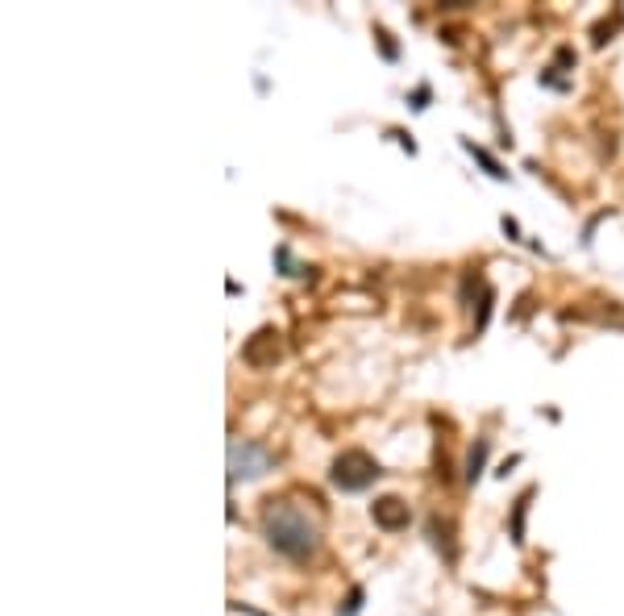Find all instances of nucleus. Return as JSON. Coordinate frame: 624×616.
<instances>
[{
	"mask_svg": "<svg viewBox=\"0 0 624 616\" xmlns=\"http://www.w3.org/2000/svg\"><path fill=\"white\" fill-rule=\"evenodd\" d=\"M283 358V333L275 329V325H263V329H254L246 342H241V363L254 370H271L275 363Z\"/></svg>",
	"mask_w": 624,
	"mask_h": 616,
	"instance_id": "20e7f679",
	"label": "nucleus"
},
{
	"mask_svg": "<svg viewBox=\"0 0 624 616\" xmlns=\"http://www.w3.org/2000/svg\"><path fill=\"white\" fill-rule=\"evenodd\" d=\"M525 513H528V492L512 504V542L525 545Z\"/></svg>",
	"mask_w": 624,
	"mask_h": 616,
	"instance_id": "6e6552de",
	"label": "nucleus"
},
{
	"mask_svg": "<svg viewBox=\"0 0 624 616\" xmlns=\"http://www.w3.org/2000/svg\"><path fill=\"white\" fill-rule=\"evenodd\" d=\"M263 537L271 550H279L291 562H308L321 550V525L291 500H266L263 508Z\"/></svg>",
	"mask_w": 624,
	"mask_h": 616,
	"instance_id": "f257e3e1",
	"label": "nucleus"
},
{
	"mask_svg": "<svg viewBox=\"0 0 624 616\" xmlns=\"http://www.w3.org/2000/svg\"><path fill=\"white\" fill-rule=\"evenodd\" d=\"M558 63H562V67H570V63H575V50H566V46H558Z\"/></svg>",
	"mask_w": 624,
	"mask_h": 616,
	"instance_id": "ddd939ff",
	"label": "nucleus"
},
{
	"mask_svg": "<svg viewBox=\"0 0 624 616\" xmlns=\"http://www.w3.org/2000/svg\"><path fill=\"white\" fill-rule=\"evenodd\" d=\"M504 233L512 238V242H520V229H516V221H512V217H504Z\"/></svg>",
	"mask_w": 624,
	"mask_h": 616,
	"instance_id": "f8f14e48",
	"label": "nucleus"
},
{
	"mask_svg": "<svg viewBox=\"0 0 624 616\" xmlns=\"http://www.w3.org/2000/svg\"><path fill=\"white\" fill-rule=\"evenodd\" d=\"M487 450H491V442H487V438H479V442L470 445V454H466V483H479L483 463H487Z\"/></svg>",
	"mask_w": 624,
	"mask_h": 616,
	"instance_id": "0eeeda50",
	"label": "nucleus"
},
{
	"mask_svg": "<svg viewBox=\"0 0 624 616\" xmlns=\"http://www.w3.org/2000/svg\"><path fill=\"white\" fill-rule=\"evenodd\" d=\"M429 537L433 545L446 554V562H454L458 558V542H454V520L450 517H429Z\"/></svg>",
	"mask_w": 624,
	"mask_h": 616,
	"instance_id": "423d86ee",
	"label": "nucleus"
},
{
	"mask_svg": "<svg viewBox=\"0 0 624 616\" xmlns=\"http://www.w3.org/2000/svg\"><path fill=\"white\" fill-rule=\"evenodd\" d=\"M275 467L271 450L258 442H246V438H233L229 442V479L241 483V479H263L266 470Z\"/></svg>",
	"mask_w": 624,
	"mask_h": 616,
	"instance_id": "7ed1b4c3",
	"label": "nucleus"
},
{
	"mask_svg": "<svg viewBox=\"0 0 624 616\" xmlns=\"http://www.w3.org/2000/svg\"><path fill=\"white\" fill-rule=\"evenodd\" d=\"M466 150H470V154H475V158H479V163H483V167H487V175H495V179H504V167H500V163H495V158H491V154H487V150H483V146H475V142H466Z\"/></svg>",
	"mask_w": 624,
	"mask_h": 616,
	"instance_id": "9d476101",
	"label": "nucleus"
},
{
	"mask_svg": "<svg viewBox=\"0 0 624 616\" xmlns=\"http://www.w3.org/2000/svg\"><path fill=\"white\" fill-rule=\"evenodd\" d=\"M371 517H375V525L379 529H387V533H396V529H408V504L400 500V495H379L375 504H371Z\"/></svg>",
	"mask_w": 624,
	"mask_h": 616,
	"instance_id": "39448f33",
	"label": "nucleus"
},
{
	"mask_svg": "<svg viewBox=\"0 0 624 616\" xmlns=\"http://www.w3.org/2000/svg\"><path fill=\"white\" fill-rule=\"evenodd\" d=\"M616 25H620V9L612 13V21H600L595 29H591V42L595 46H603V42H612V34H616Z\"/></svg>",
	"mask_w": 624,
	"mask_h": 616,
	"instance_id": "1a4fd4ad",
	"label": "nucleus"
},
{
	"mask_svg": "<svg viewBox=\"0 0 624 616\" xmlns=\"http://www.w3.org/2000/svg\"><path fill=\"white\" fill-rule=\"evenodd\" d=\"M379 475H383V470H379V463H375L366 450H341V454L333 458V467H329V483H333L337 492H362V488H371Z\"/></svg>",
	"mask_w": 624,
	"mask_h": 616,
	"instance_id": "f03ea898",
	"label": "nucleus"
},
{
	"mask_svg": "<svg viewBox=\"0 0 624 616\" xmlns=\"http://www.w3.org/2000/svg\"><path fill=\"white\" fill-rule=\"evenodd\" d=\"M379 38H383V54H387V59H396V46H391V38H387L383 29H379Z\"/></svg>",
	"mask_w": 624,
	"mask_h": 616,
	"instance_id": "4468645a",
	"label": "nucleus"
},
{
	"mask_svg": "<svg viewBox=\"0 0 624 616\" xmlns=\"http://www.w3.org/2000/svg\"><path fill=\"white\" fill-rule=\"evenodd\" d=\"M362 608V587H350V595H346V604L337 608V616H358Z\"/></svg>",
	"mask_w": 624,
	"mask_h": 616,
	"instance_id": "9b49d317",
	"label": "nucleus"
}]
</instances>
